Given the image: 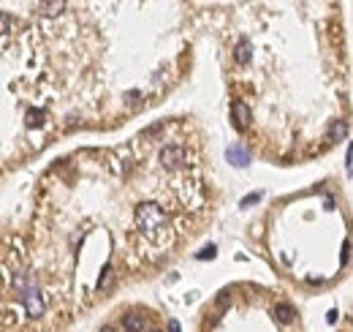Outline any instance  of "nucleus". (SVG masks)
I'll list each match as a JSON object with an SVG mask.
<instances>
[{
  "instance_id": "7",
  "label": "nucleus",
  "mask_w": 353,
  "mask_h": 332,
  "mask_svg": "<svg viewBox=\"0 0 353 332\" xmlns=\"http://www.w3.org/2000/svg\"><path fill=\"white\" fill-rule=\"evenodd\" d=\"M345 136V123H334V128H332V139H342Z\"/></svg>"
},
{
  "instance_id": "9",
  "label": "nucleus",
  "mask_w": 353,
  "mask_h": 332,
  "mask_svg": "<svg viewBox=\"0 0 353 332\" xmlns=\"http://www.w3.org/2000/svg\"><path fill=\"white\" fill-rule=\"evenodd\" d=\"M169 332H179V324H176V321H174V319H171V321H169Z\"/></svg>"
},
{
  "instance_id": "6",
  "label": "nucleus",
  "mask_w": 353,
  "mask_h": 332,
  "mask_svg": "<svg viewBox=\"0 0 353 332\" xmlns=\"http://www.w3.org/2000/svg\"><path fill=\"white\" fill-rule=\"evenodd\" d=\"M275 316H277L280 321H285V324H288V321L294 319V308H291V305H285V302H280V305L275 308Z\"/></svg>"
},
{
  "instance_id": "1",
  "label": "nucleus",
  "mask_w": 353,
  "mask_h": 332,
  "mask_svg": "<svg viewBox=\"0 0 353 332\" xmlns=\"http://www.w3.org/2000/svg\"><path fill=\"white\" fill-rule=\"evenodd\" d=\"M136 229L152 240V243H163L166 240V212L158 205H141L136 210Z\"/></svg>"
},
{
  "instance_id": "3",
  "label": "nucleus",
  "mask_w": 353,
  "mask_h": 332,
  "mask_svg": "<svg viewBox=\"0 0 353 332\" xmlns=\"http://www.w3.org/2000/svg\"><path fill=\"white\" fill-rule=\"evenodd\" d=\"M231 112H234V123H236V128H247L250 109H247L242 101H234V104H231Z\"/></svg>"
},
{
  "instance_id": "5",
  "label": "nucleus",
  "mask_w": 353,
  "mask_h": 332,
  "mask_svg": "<svg viewBox=\"0 0 353 332\" xmlns=\"http://www.w3.org/2000/svg\"><path fill=\"white\" fill-rule=\"evenodd\" d=\"M125 330L128 332H141L144 330V316H125Z\"/></svg>"
},
{
  "instance_id": "4",
  "label": "nucleus",
  "mask_w": 353,
  "mask_h": 332,
  "mask_svg": "<svg viewBox=\"0 0 353 332\" xmlns=\"http://www.w3.org/2000/svg\"><path fill=\"white\" fill-rule=\"evenodd\" d=\"M234 58H236V63H247V60H250V44H247V41H239L236 49H234Z\"/></svg>"
},
{
  "instance_id": "8",
  "label": "nucleus",
  "mask_w": 353,
  "mask_h": 332,
  "mask_svg": "<svg viewBox=\"0 0 353 332\" xmlns=\"http://www.w3.org/2000/svg\"><path fill=\"white\" fill-rule=\"evenodd\" d=\"M11 22V17H6V14H0V33L6 30V25Z\"/></svg>"
},
{
  "instance_id": "10",
  "label": "nucleus",
  "mask_w": 353,
  "mask_h": 332,
  "mask_svg": "<svg viewBox=\"0 0 353 332\" xmlns=\"http://www.w3.org/2000/svg\"><path fill=\"white\" fill-rule=\"evenodd\" d=\"M101 332H114V330H112V327H103V330H101Z\"/></svg>"
},
{
  "instance_id": "2",
  "label": "nucleus",
  "mask_w": 353,
  "mask_h": 332,
  "mask_svg": "<svg viewBox=\"0 0 353 332\" xmlns=\"http://www.w3.org/2000/svg\"><path fill=\"white\" fill-rule=\"evenodd\" d=\"M188 158H190L188 150L179 147V145H171V147H166L163 153H160V161H163V166H169V169H179V166H185Z\"/></svg>"
}]
</instances>
